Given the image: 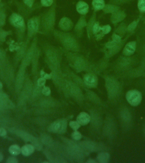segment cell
<instances>
[{"mask_svg": "<svg viewBox=\"0 0 145 163\" xmlns=\"http://www.w3.org/2000/svg\"><path fill=\"white\" fill-rule=\"evenodd\" d=\"M44 60L52 71H59L64 55L62 48H59L45 41L42 45Z\"/></svg>", "mask_w": 145, "mask_h": 163, "instance_id": "6da1fadb", "label": "cell"}, {"mask_svg": "<svg viewBox=\"0 0 145 163\" xmlns=\"http://www.w3.org/2000/svg\"><path fill=\"white\" fill-rule=\"evenodd\" d=\"M54 37L65 50L73 52H80L81 46L77 37L70 32L55 29L52 32Z\"/></svg>", "mask_w": 145, "mask_h": 163, "instance_id": "7a4b0ae2", "label": "cell"}, {"mask_svg": "<svg viewBox=\"0 0 145 163\" xmlns=\"http://www.w3.org/2000/svg\"><path fill=\"white\" fill-rule=\"evenodd\" d=\"M58 0H55L53 5L40 16V33L45 36L52 34L56 24Z\"/></svg>", "mask_w": 145, "mask_h": 163, "instance_id": "3957f363", "label": "cell"}, {"mask_svg": "<svg viewBox=\"0 0 145 163\" xmlns=\"http://www.w3.org/2000/svg\"><path fill=\"white\" fill-rule=\"evenodd\" d=\"M63 49V48H62ZM64 56L70 65L78 72L89 70L90 64L86 57L80 52L67 51L63 49Z\"/></svg>", "mask_w": 145, "mask_h": 163, "instance_id": "277c9868", "label": "cell"}, {"mask_svg": "<svg viewBox=\"0 0 145 163\" xmlns=\"http://www.w3.org/2000/svg\"><path fill=\"white\" fill-rule=\"evenodd\" d=\"M40 28V16L32 18L27 23L28 35L32 38L39 32Z\"/></svg>", "mask_w": 145, "mask_h": 163, "instance_id": "5b68a950", "label": "cell"}, {"mask_svg": "<svg viewBox=\"0 0 145 163\" xmlns=\"http://www.w3.org/2000/svg\"><path fill=\"white\" fill-rule=\"evenodd\" d=\"M126 99L130 105L133 106H138L142 99L141 93L137 90H131L127 92Z\"/></svg>", "mask_w": 145, "mask_h": 163, "instance_id": "8992f818", "label": "cell"}, {"mask_svg": "<svg viewBox=\"0 0 145 163\" xmlns=\"http://www.w3.org/2000/svg\"><path fill=\"white\" fill-rule=\"evenodd\" d=\"M87 24L86 16H80L74 27L75 34L77 38H82L84 32V28Z\"/></svg>", "mask_w": 145, "mask_h": 163, "instance_id": "52a82bcc", "label": "cell"}, {"mask_svg": "<svg viewBox=\"0 0 145 163\" xmlns=\"http://www.w3.org/2000/svg\"><path fill=\"white\" fill-rule=\"evenodd\" d=\"M67 127V122L65 119H60L51 124L49 130L55 133H63L65 132Z\"/></svg>", "mask_w": 145, "mask_h": 163, "instance_id": "ba28073f", "label": "cell"}, {"mask_svg": "<svg viewBox=\"0 0 145 163\" xmlns=\"http://www.w3.org/2000/svg\"><path fill=\"white\" fill-rule=\"evenodd\" d=\"M74 24L71 19L67 17L62 18L59 22V28L61 31L68 32L74 28Z\"/></svg>", "mask_w": 145, "mask_h": 163, "instance_id": "9c48e42d", "label": "cell"}, {"mask_svg": "<svg viewBox=\"0 0 145 163\" xmlns=\"http://www.w3.org/2000/svg\"><path fill=\"white\" fill-rule=\"evenodd\" d=\"M83 81L85 85L90 88H95L98 83V78L94 73H88L84 75Z\"/></svg>", "mask_w": 145, "mask_h": 163, "instance_id": "30bf717a", "label": "cell"}, {"mask_svg": "<svg viewBox=\"0 0 145 163\" xmlns=\"http://www.w3.org/2000/svg\"><path fill=\"white\" fill-rule=\"evenodd\" d=\"M96 11H93L88 21H87V26L86 27L87 37L89 40H90L92 36V29L94 24L97 21V15Z\"/></svg>", "mask_w": 145, "mask_h": 163, "instance_id": "8fae6325", "label": "cell"}, {"mask_svg": "<svg viewBox=\"0 0 145 163\" xmlns=\"http://www.w3.org/2000/svg\"><path fill=\"white\" fill-rule=\"evenodd\" d=\"M76 11L80 16H86L89 11V6L84 1H79L76 6Z\"/></svg>", "mask_w": 145, "mask_h": 163, "instance_id": "7c38bea8", "label": "cell"}, {"mask_svg": "<svg viewBox=\"0 0 145 163\" xmlns=\"http://www.w3.org/2000/svg\"><path fill=\"white\" fill-rule=\"evenodd\" d=\"M10 21L13 25L16 27L22 28L24 27L25 23L24 18L17 14H13L10 18Z\"/></svg>", "mask_w": 145, "mask_h": 163, "instance_id": "4fadbf2b", "label": "cell"}, {"mask_svg": "<svg viewBox=\"0 0 145 163\" xmlns=\"http://www.w3.org/2000/svg\"><path fill=\"white\" fill-rule=\"evenodd\" d=\"M125 17V13L119 10L112 14L110 20L113 24H116L121 22Z\"/></svg>", "mask_w": 145, "mask_h": 163, "instance_id": "5bb4252c", "label": "cell"}, {"mask_svg": "<svg viewBox=\"0 0 145 163\" xmlns=\"http://www.w3.org/2000/svg\"><path fill=\"white\" fill-rule=\"evenodd\" d=\"M136 43L135 41H131L126 44L123 50V54L130 56L134 54L136 49Z\"/></svg>", "mask_w": 145, "mask_h": 163, "instance_id": "9a60e30c", "label": "cell"}, {"mask_svg": "<svg viewBox=\"0 0 145 163\" xmlns=\"http://www.w3.org/2000/svg\"><path fill=\"white\" fill-rule=\"evenodd\" d=\"M76 121L81 125H86L90 122V117L87 113L81 112L77 116Z\"/></svg>", "mask_w": 145, "mask_h": 163, "instance_id": "2e32d148", "label": "cell"}, {"mask_svg": "<svg viewBox=\"0 0 145 163\" xmlns=\"http://www.w3.org/2000/svg\"><path fill=\"white\" fill-rule=\"evenodd\" d=\"M105 4V0H92V9L96 12L102 10Z\"/></svg>", "mask_w": 145, "mask_h": 163, "instance_id": "e0dca14e", "label": "cell"}, {"mask_svg": "<svg viewBox=\"0 0 145 163\" xmlns=\"http://www.w3.org/2000/svg\"><path fill=\"white\" fill-rule=\"evenodd\" d=\"M119 9H120V8L117 5L109 3L105 4L102 11L105 14H112L114 12L119 10Z\"/></svg>", "mask_w": 145, "mask_h": 163, "instance_id": "ac0fdd59", "label": "cell"}, {"mask_svg": "<svg viewBox=\"0 0 145 163\" xmlns=\"http://www.w3.org/2000/svg\"><path fill=\"white\" fill-rule=\"evenodd\" d=\"M34 151V147L33 145L28 144L22 147L21 152L24 156H27L33 153Z\"/></svg>", "mask_w": 145, "mask_h": 163, "instance_id": "d6986e66", "label": "cell"}, {"mask_svg": "<svg viewBox=\"0 0 145 163\" xmlns=\"http://www.w3.org/2000/svg\"><path fill=\"white\" fill-rule=\"evenodd\" d=\"M98 159L99 162L107 163L109 161V155L107 153H102L99 154L98 157Z\"/></svg>", "mask_w": 145, "mask_h": 163, "instance_id": "ffe728a7", "label": "cell"}, {"mask_svg": "<svg viewBox=\"0 0 145 163\" xmlns=\"http://www.w3.org/2000/svg\"><path fill=\"white\" fill-rule=\"evenodd\" d=\"M9 152L13 156H17L21 152L20 147L17 145H11L9 147Z\"/></svg>", "mask_w": 145, "mask_h": 163, "instance_id": "44dd1931", "label": "cell"}, {"mask_svg": "<svg viewBox=\"0 0 145 163\" xmlns=\"http://www.w3.org/2000/svg\"><path fill=\"white\" fill-rule=\"evenodd\" d=\"M101 27L99 21H96L94 24L92 29V35L95 36L100 33L101 31Z\"/></svg>", "mask_w": 145, "mask_h": 163, "instance_id": "7402d4cb", "label": "cell"}, {"mask_svg": "<svg viewBox=\"0 0 145 163\" xmlns=\"http://www.w3.org/2000/svg\"><path fill=\"white\" fill-rule=\"evenodd\" d=\"M55 0H40V4L42 7H50L54 3Z\"/></svg>", "mask_w": 145, "mask_h": 163, "instance_id": "603a6c76", "label": "cell"}, {"mask_svg": "<svg viewBox=\"0 0 145 163\" xmlns=\"http://www.w3.org/2000/svg\"><path fill=\"white\" fill-rule=\"evenodd\" d=\"M138 7L140 12L145 13V0H138Z\"/></svg>", "mask_w": 145, "mask_h": 163, "instance_id": "cb8c5ba5", "label": "cell"}, {"mask_svg": "<svg viewBox=\"0 0 145 163\" xmlns=\"http://www.w3.org/2000/svg\"><path fill=\"white\" fill-rule=\"evenodd\" d=\"M118 44V43L112 41V40L111 41H109L106 43H105V46H104L105 49H112V48L116 46Z\"/></svg>", "mask_w": 145, "mask_h": 163, "instance_id": "d4e9b609", "label": "cell"}, {"mask_svg": "<svg viewBox=\"0 0 145 163\" xmlns=\"http://www.w3.org/2000/svg\"><path fill=\"white\" fill-rule=\"evenodd\" d=\"M111 29H112V28L108 24L103 26L101 27V32L104 35L109 34L111 32Z\"/></svg>", "mask_w": 145, "mask_h": 163, "instance_id": "484cf974", "label": "cell"}, {"mask_svg": "<svg viewBox=\"0 0 145 163\" xmlns=\"http://www.w3.org/2000/svg\"><path fill=\"white\" fill-rule=\"evenodd\" d=\"M69 125L72 129L74 131H77L81 127V125L77 121H71L69 123Z\"/></svg>", "mask_w": 145, "mask_h": 163, "instance_id": "4316f807", "label": "cell"}, {"mask_svg": "<svg viewBox=\"0 0 145 163\" xmlns=\"http://www.w3.org/2000/svg\"><path fill=\"white\" fill-rule=\"evenodd\" d=\"M72 137L75 140H80L82 138V135L80 132L77 131H75L72 134Z\"/></svg>", "mask_w": 145, "mask_h": 163, "instance_id": "83f0119b", "label": "cell"}, {"mask_svg": "<svg viewBox=\"0 0 145 163\" xmlns=\"http://www.w3.org/2000/svg\"><path fill=\"white\" fill-rule=\"evenodd\" d=\"M112 41H114L117 43H120L121 41V37L118 34L115 33H114L112 36Z\"/></svg>", "mask_w": 145, "mask_h": 163, "instance_id": "f1b7e54d", "label": "cell"}, {"mask_svg": "<svg viewBox=\"0 0 145 163\" xmlns=\"http://www.w3.org/2000/svg\"><path fill=\"white\" fill-rule=\"evenodd\" d=\"M46 79L43 77H41L37 80V84L38 86L40 87H42L45 86V83H46Z\"/></svg>", "mask_w": 145, "mask_h": 163, "instance_id": "f546056e", "label": "cell"}, {"mask_svg": "<svg viewBox=\"0 0 145 163\" xmlns=\"http://www.w3.org/2000/svg\"><path fill=\"white\" fill-rule=\"evenodd\" d=\"M42 93H43V94H44V95L48 96L50 95L51 91L49 87L44 86L43 89H42Z\"/></svg>", "mask_w": 145, "mask_h": 163, "instance_id": "4dcf8cb0", "label": "cell"}, {"mask_svg": "<svg viewBox=\"0 0 145 163\" xmlns=\"http://www.w3.org/2000/svg\"><path fill=\"white\" fill-rule=\"evenodd\" d=\"M35 0H24V4L29 8H32L34 7Z\"/></svg>", "mask_w": 145, "mask_h": 163, "instance_id": "1f68e13d", "label": "cell"}, {"mask_svg": "<svg viewBox=\"0 0 145 163\" xmlns=\"http://www.w3.org/2000/svg\"><path fill=\"white\" fill-rule=\"evenodd\" d=\"M40 74L41 77H43L46 80H49V79H51V74H47L43 70L41 71Z\"/></svg>", "mask_w": 145, "mask_h": 163, "instance_id": "d6a6232c", "label": "cell"}, {"mask_svg": "<svg viewBox=\"0 0 145 163\" xmlns=\"http://www.w3.org/2000/svg\"><path fill=\"white\" fill-rule=\"evenodd\" d=\"M138 23L136 21H133L131 24L129 25L128 27V29L129 31H132L136 28V26H137Z\"/></svg>", "mask_w": 145, "mask_h": 163, "instance_id": "836d02e7", "label": "cell"}, {"mask_svg": "<svg viewBox=\"0 0 145 163\" xmlns=\"http://www.w3.org/2000/svg\"><path fill=\"white\" fill-rule=\"evenodd\" d=\"M18 160L15 157H10L8 159L7 162L8 163H17L18 162Z\"/></svg>", "mask_w": 145, "mask_h": 163, "instance_id": "e575fe53", "label": "cell"}, {"mask_svg": "<svg viewBox=\"0 0 145 163\" xmlns=\"http://www.w3.org/2000/svg\"><path fill=\"white\" fill-rule=\"evenodd\" d=\"M7 134V131L3 128H0V136H5Z\"/></svg>", "mask_w": 145, "mask_h": 163, "instance_id": "d590c367", "label": "cell"}, {"mask_svg": "<svg viewBox=\"0 0 145 163\" xmlns=\"http://www.w3.org/2000/svg\"><path fill=\"white\" fill-rule=\"evenodd\" d=\"M3 159V155L1 153H0V162H1Z\"/></svg>", "mask_w": 145, "mask_h": 163, "instance_id": "8d00e7d4", "label": "cell"}, {"mask_svg": "<svg viewBox=\"0 0 145 163\" xmlns=\"http://www.w3.org/2000/svg\"><path fill=\"white\" fill-rule=\"evenodd\" d=\"M89 162V163H96V161H90V160H89V162Z\"/></svg>", "mask_w": 145, "mask_h": 163, "instance_id": "74e56055", "label": "cell"}, {"mask_svg": "<svg viewBox=\"0 0 145 163\" xmlns=\"http://www.w3.org/2000/svg\"><path fill=\"white\" fill-rule=\"evenodd\" d=\"M2 85L1 83L0 82V88H2Z\"/></svg>", "mask_w": 145, "mask_h": 163, "instance_id": "f35d334b", "label": "cell"}, {"mask_svg": "<svg viewBox=\"0 0 145 163\" xmlns=\"http://www.w3.org/2000/svg\"><path fill=\"white\" fill-rule=\"evenodd\" d=\"M1 0H0V1H1Z\"/></svg>", "mask_w": 145, "mask_h": 163, "instance_id": "ab89813d", "label": "cell"}]
</instances>
